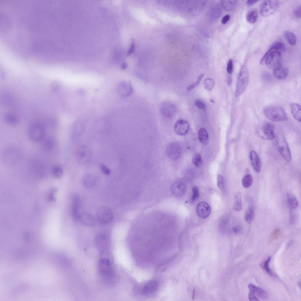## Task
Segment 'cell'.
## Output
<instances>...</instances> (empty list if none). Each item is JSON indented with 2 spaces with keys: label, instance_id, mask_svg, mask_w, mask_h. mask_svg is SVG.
I'll use <instances>...</instances> for the list:
<instances>
[{
  "label": "cell",
  "instance_id": "obj_1",
  "mask_svg": "<svg viewBox=\"0 0 301 301\" xmlns=\"http://www.w3.org/2000/svg\"><path fill=\"white\" fill-rule=\"evenodd\" d=\"M281 53L269 49L264 54L260 61L261 64H266L269 68L275 70L281 66Z\"/></svg>",
  "mask_w": 301,
  "mask_h": 301
},
{
  "label": "cell",
  "instance_id": "obj_2",
  "mask_svg": "<svg viewBox=\"0 0 301 301\" xmlns=\"http://www.w3.org/2000/svg\"><path fill=\"white\" fill-rule=\"evenodd\" d=\"M264 113L267 118L275 122L284 121L288 119L284 110L282 107L277 106L266 108L264 110Z\"/></svg>",
  "mask_w": 301,
  "mask_h": 301
},
{
  "label": "cell",
  "instance_id": "obj_3",
  "mask_svg": "<svg viewBox=\"0 0 301 301\" xmlns=\"http://www.w3.org/2000/svg\"><path fill=\"white\" fill-rule=\"evenodd\" d=\"M249 74L247 67L243 66L241 67L238 76L235 92L237 97L242 94L246 90L248 84Z\"/></svg>",
  "mask_w": 301,
  "mask_h": 301
},
{
  "label": "cell",
  "instance_id": "obj_4",
  "mask_svg": "<svg viewBox=\"0 0 301 301\" xmlns=\"http://www.w3.org/2000/svg\"><path fill=\"white\" fill-rule=\"evenodd\" d=\"M45 129L41 123H36L32 125L28 131V136L31 140L34 142L41 141L45 134Z\"/></svg>",
  "mask_w": 301,
  "mask_h": 301
},
{
  "label": "cell",
  "instance_id": "obj_5",
  "mask_svg": "<svg viewBox=\"0 0 301 301\" xmlns=\"http://www.w3.org/2000/svg\"><path fill=\"white\" fill-rule=\"evenodd\" d=\"M20 153L16 148L9 147L6 148L2 153V160L5 163L11 165L17 162L20 158Z\"/></svg>",
  "mask_w": 301,
  "mask_h": 301
},
{
  "label": "cell",
  "instance_id": "obj_6",
  "mask_svg": "<svg viewBox=\"0 0 301 301\" xmlns=\"http://www.w3.org/2000/svg\"><path fill=\"white\" fill-rule=\"evenodd\" d=\"M276 144L278 151L283 158L287 161H290L291 157L289 148L284 138L281 134L277 135Z\"/></svg>",
  "mask_w": 301,
  "mask_h": 301
},
{
  "label": "cell",
  "instance_id": "obj_7",
  "mask_svg": "<svg viewBox=\"0 0 301 301\" xmlns=\"http://www.w3.org/2000/svg\"><path fill=\"white\" fill-rule=\"evenodd\" d=\"M275 126L272 123L265 122L257 131V134L261 138L265 140H272L275 137Z\"/></svg>",
  "mask_w": 301,
  "mask_h": 301
},
{
  "label": "cell",
  "instance_id": "obj_8",
  "mask_svg": "<svg viewBox=\"0 0 301 301\" xmlns=\"http://www.w3.org/2000/svg\"><path fill=\"white\" fill-rule=\"evenodd\" d=\"M279 2L275 0L263 1L260 8V12L263 16H267L275 12L279 6Z\"/></svg>",
  "mask_w": 301,
  "mask_h": 301
},
{
  "label": "cell",
  "instance_id": "obj_9",
  "mask_svg": "<svg viewBox=\"0 0 301 301\" xmlns=\"http://www.w3.org/2000/svg\"><path fill=\"white\" fill-rule=\"evenodd\" d=\"M98 268L100 274L103 277L107 278L113 277V267L111 261L108 258L103 257L100 259L98 263Z\"/></svg>",
  "mask_w": 301,
  "mask_h": 301
},
{
  "label": "cell",
  "instance_id": "obj_10",
  "mask_svg": "<svg viewBox=\"0 0 301 301\" xmlns=\"http://www.w3.org/2000/svg\"><path fill=\"white\" fill-rule=\"evenodd\" d=\"M97 217L99 221L102 224L107 225L113 220V215L111 210L106 206H102L97 212Z\"/></svg>",
  "mask_w": 301,
  "mask_h": 301
},
{
  "label": "cell",
  "instance_id": "obj_11",
  "mask_svg": "<svg viewBox=\"0 0 301 301\" xmlns=\"http://www.w3.org/2000/svg\"><path fill=\"white\" fill-rule=\"evenodd\" d=\"M165 152L167 156L169 158L175 160L180 157L182 153V148L178 143L173 142L167 146Z\"/></svg>",
  "mask_w": 301,
  "mask_h": 301
},
{
  "label": "cell",
  "instance_id": "obj_12",
  "mask_svg": "<svg viewBox=\"0 0 301 301\" xmlns=\"http://www.w3.org/2000/svg\"><path fill=\"white\" fill-rule=\"evenodd\" d=\"M160 110L161 115L167 118H171L173 117L177 111L176 107L174 104L169 102L162 103L160 106Z\"/></svg>",
  "mask_w": 301,
  "mask_h": 301
},
{
  "label": "cell",
  "instance_id": "obj_13",
  "mask_svg": "<svg viewBox=\"0 0 301 301\" xmlns=\"http://www.w3.org/2000/svg\"><path fill=\"white\" fill-rule=\"evenodd\" d=\"M91 153L87 146H82L79 148L76 154V159L81 164H85L89 162L91 157Z\"/></svg>",
  "mask_w": 301,
  "mask_h": 301
},
{
  "label": "cell",
  "instance_id": "obj_14",
  "mask_svg": "<svg viewBox=\"0 0 301 301\" xmlns=\"http://www.w3.org/2000/svg\"><path fill=\"white\" fill-rule=\"evenodd\" d=\"M96 245L98 250L102 253H104L108 249L109 245V239L105 234L100 233L96 238Z\"/></svg>",
  "mask_w": 301,
  "mask_h": 301
},
{
  "label": "cell",
  "instance_id": "obj_15",
  "mask_svg": "<svg viewBox=\"0 0 301 301\" xmlns=\"http://www.w3.org/2000/svg\"><path fill=\"white\" fill-rule=\"evenodd\" d=\"M196 212L198 216L202 219H205L210 215L211 211L209 204L205 202L199 203L196 207Z\"/></svg>",
  "mask_w": 301,
  "mask_h": 301
},
{
  "label": "cell",
  "instance_id": "obj_16",
  "mask_svg": "<svg viewBox=\"0 0 301 301\" xmlns=\"http://www.w3.org/2000/svg\"><path fill=\"white\" fill-rule=\"evenodd\" d=\"M186 190V186L184 182L180 180L174 182L171 187L172 194L175 197H180L183 196Z\"/></svg>",
  "mask_w": 301,
  "mask_h": 301
},
{
  "label": "cell",
  "instance_id": "obj_17",
  "mask_svg": "<svg viewBox=\"0 0 301 301\" xmlns=\"http://www.w3.org/2000/svg\"><path fill=\"white\" fill-rule=\"evenodd\" d=\"M118 94L121 97L126 98L130 96L133 92V88L129 82L123 81L120 83L117 87Z\"/></svg>",
  "mask_w": 301,
  "mask_h": 301
},
{
  "label": "cell",
  "instance_id": "obj_18",
  "mask_svg": "<svg viewBox=\"0 0 301 301\" xmlns=\"http://www.w3.org/2000/svg\"><path fill=\"white\" fill-rule=\"evenodd\" d=\"M189 125L187 121L184 119L177 121L175 124L174 130L176 133L180 136H184L188 133Z\"/></svg>",
  "mask_w": 301,
  "mask_h": 301
},
{
  "label": "cell",
  "instance_id": "obj_19",
  "mask_svg": "<svg viewBox=\"0 0 301 301\" xmlns=\"http://www.w3.org/2000/svg\"><path fill=\"white\" fill-rule=\"evenodd\" d=\"M80 199L78 195H74L73 198L71 207V215L73 221L76 222L79 220L80 214L79 210L80 206Z\"/></svg>",
  "mask_w": 301,
  "mask_h": 301
},
{
  "label": "cell",
  "instance_id": "obj_20",
  "mask_svg": "<svg viewBox=\"0 0 301 301\" xmlns=\"http://www.w3.org/2000/svg\"><path fill=\"white\" fill-rule=\"evenodd\" d=\"M159 287V284L155 280H151L147 283L142 290V294L145 296H148L155 292Z\"/></svg>",
  "mask_w": 301,
  "mask_h": 301
},
{
  "label": "cell",
  "instance_id": "obj_21",
  "mask_svg": "<svg viewBox=\"0 0 301 301\" xmlns=\"http://www.w3.org/2000/svg\"><path fill=\"white\" fill-rule=\"evenodd\" d=\"M79 220L83 224L88 227L92 226L95 223V219L93 216L86 212H83L80 214Z\"/></svg>",
  "mask_w": 301,
  "mask_h": 301
},
{
  "label": "cell",
  "instance_id": "obj_22",
  "mask_svg": "<svg viewBox=\"0 0 301 301\" xmlns=\"http://www.w3.org/2000/svg\"><path fill=\"white\" fill-rule=\"evenodd\" d=\"M248 288L250 292L254 293L255 296L265 300L268 298V295L267 293L263 289L257 286L252 284H249Z\"/></svg>",
  "mask_w": 301,
  "mask_h": 301
},
{
  "label": "cell",
  "instance_id": "obj_23",
  "mask_svg": "<svg viewBox=\"0 0 301 301\" xmlns=\"http://www.w3.org/2000/svg\"><path fill=\"white\" fill-rule=\"evenodd\" d=\"M250 158L255 171L259 173L261 170V163L258 155L255 151L252 150L250 153Z\"/></svg>",
  "mask_w": 301,
  "mask_h": 301
},
{
  "label": "cell",
  "instance_id": "obj_24",
  "mask_svg": "<svg viewBox=\"0 0 301 301\" xmlns=\"http://www.w3.org/2000/svg\"><path fill=\"white\" fill-rule=\"evenodd\" d=\"M290 108L291 113L294 118L300 122L301 116L300 105L297 103H293L291 104Z\"/></svg>",
  "mask_w": 301,
  "mask_h": 301
},
{
  "label": "cell",
  "instance_id": "obj_25",
  "mask_svg": "<svg viewBox=\"0 0 301 301\" xmlns=\"http://www.w3.org/2000/svg\"><path fill=\"white\" fill-rule=\"evenodd\" d=\"M288 73L289 70L287 68L281 66L274 70V75L277 78L281 80L285 78Z\"/></svg>",
  "mask_w": 301,
  "mask_h": 301
},
{
  "label": "cell",
  "instance_id": "obj_26",
  "mask_svg": "<svg viewBox=\"0 0 301 301\" xmlns=\"http://www.w3.org/2000/svg\"><path fill=\"white\" fill-rule=\"evenodd\" d=\"M82 181L84 186L87 188L93 187L96 182L94 177L90 174H86L84 175Z\"/></svg>",
  "mask_w": 301,
  "mask_h": 301
},
{
  "label": "cell",
  "instance_id": "obj_27",
  "mask_svg": "<svg viewBox=\"0 0 301 301\" xmlns=\"http://www.w3.org/2000/svg\"><path fill=\"white\" fill-rule=\"evenodd\" d=\"M198 137L199 140L202 144L206 145L208 141V136L206 130L204 128H200L198 131Z\"/></svg>",
  "mask_w": 301,
  "mask_h": 301
},
{
  "label": "cell",
  "instance_id": "obj_28",
  "mask_svg": "<svg viewBox=\"0 0 301 301\" xmlns=\"http://www.w3.org/2000/svg\"><path fill=\"white\" fill-rule=\"evenodd\" d=\"M286 200L289 208L292 210L295 209L298 206V202L297 199L294 196L290 194L286 195Z\"/></svg>",
  "mask_w": 301,
  "mask_h": 301
},
{
  "label": "cell",
  "instance_id": "obj_29",
  "mask_svg": "<svg viewBox=\"0 0 301 301\" xmlns=\"http://www.w3.org/2000/svg\"><path fill=\"white\" fill-rule=\"evenodd\" d=\"M269 49L272 51H277L281 53L285 52L286 51V48L283 43L277 42L273 44Z\"/></svg>",
  "mask_w": 301,
  "mask_h": 301
},
{
  "label": "cell",
  "instance_id": "obj_30",
  "mask_svg": "<svg viewBox=\"0 0 301 301\" xmlns=\"http://www.w3.org/2000/svg\"><path fill=\"white\" fill-rule=\"evenodd\" d=\"M234 203L233 207L234 210L236 211H240L242 208L241 195L239 192L236 193L234 197Z\"/></svg>",
  "mask_w": 301,
  "mask_h": 301
},
{
  "label": "cell",
  "instance_id": "obj_31",
  "mask_svg": "<svg viewBox=\"0 0 301 301\" xmlns=\"http://www.w3.org/2000/svg\"><path fill=\"white\" fill-rule=\"evenodd\" d=\"M258 16L257 11L255 9L250 11L246 16L247 21L250 23H254L257 21Z\"/></svg>",
  "mask_w": 301,
  "mask_h": 301
},
{
  "label": "cell",
  "instance_id": "obj_32",
  "mask_svg": "<svg viewBox=\"0 0 301 301\" xmlns=\"http://www.w3.org/2000/svg\"><path fill=\"white\" fill-rule=\"evenodd\" d=\"M284 36L290 45L294 46L296 44V37L292 32L289 31H286L284 33Z\"/></svg>",
  "mask_w": 301,
  "mask_h": 301
},
{
  "label": "cell",
  "instance_id": "obj_33",
  "mask_svg": "<svg viewBox=\"0 0 301 301\" xmlns=\"http://www.w3.org/2000/svg\"><path fill=\"white\" fill-rule=\"evenodd\" d=\"M255 216V212L253 208L251 207L249 208L246 211L245 215V220L247 223L250 224L252 221Z\"/></svg>",
  "mask_w": 301,
  "mask_h": 301
},
{
  "label": "cell",
  "instance_id": "obj_34",
  "mask_svg": "<svg viewBox=\"0 0 301 301\" xmlns=\"http://www.w3.org/2000/svg\"><path fill=\"white\" fill-rule=\"evenodd\" d=\"M253 179L252 176L250 174L245 175L242 180V184L243 187L245 188L250 187L252 185Z\"/></svg>",
  "mask_w": 301,
  "mask_h": 301
},
{
  "label": "cell",
  "instance_id": "obj_35",
  "mask_svg": "<svg viewBox=\"0 0 301 301\" xmlns=\"http://www.w3.org/2000/svg\"><path fill=\"white\" fill-rule=\"evenodd\" d=\"M192 162L197 168H200L202 165L203 161L200 155L198 153H195L193 157Z\"/></svg>",
  "mask_w": 301,
  "mask_h": 301
},
{
  "label": "cell",
  "instance_id": "obj_36",
  "mask_svg": "<svg viewBox=\"0 0 301 301\" xmlns=\"http://www.w3.org/2000/svg\"><path fill=\"white\" fill-rule=\"evenodd\" d=\"M5 121L8 124L14 125L17 123L18 121L17 118L14 115L12 114H8L5 117Z\"/></svg>",
  "mask_w": 301,
  "mask_h": 301
},
{
  "label": "cell",
  "instance_id": "obj_37",
  "mask_svg": "<svg viewBox=\"0 0 301 301\" xmlns=\"http://www.w3.org/2000/svg\"><path fill=\"white\" fill-rule=\"evenodd\" d=\"M215 84L214 80L210 78L205 79L203 83L205 88L208 91L211 90L213 88Z\"/></svg>",
  "mask_w": 301,
  "mask_h": 301
},
{
  "label": "cell",
  "instance_id": "obj_38",
  "mask_svg": "<svg viewBox=\"0 0 301 301\" xmlns=\"http://www.w3.org/2000/svg\"><path fill=\"white\" fill-rule=\"evenodd\" d=\"M271 260V257H269L263 263L261 264V266L270 276H273V274L270 269L269 266V263Z\"/></svg>",
  "mask_w": 301,
  "mask_h": 301
},
{
  "label": "cell",
  "instance_id": "obj_39",
  "mask_svg": "<svg viewBox=\"0 0 301 301\" xmlns=\"http://www.w3.org/2000/svg\"><path fill=\"white\" fill-rule=\"evenodd\" d=\"M52 172L53 175L57 178L61 177L63 173L62 168L58 166H54L52 169Z\"/></svg>",
  "mask_w": 301,
  "mask_h": 301
},
{
  "label": "cell",
  "instance_id": "obj_40",
  "mask_svg": "<svg viewBox=\"0 0 301 301\" xmlns=\"http://www.w3.org/2000/svg\"><path fill=\"white\" fill-rule=\"evenodd\" d=\"M280 233V230L278 228L275 229L271 234L268 240L269 243H271L277 239Z\"/></svg>",
  "mask_w": 301,
  "mask_h": 301
},
{
  "label": "cell",
  "instance_id": "obj_41",
  "mask_svg": "<svg viewBox=\"0 0 301 301\" xmlns=\"http://www.w3.org/2000/svg\"><path fill=\"white\" fill-rule=\"evenodd\" d=\"M84 126L83 124L79 122L76 123L74 126V132L76 134H80L83 131Z\"/></svg>",
  "mask_w": 301,
  "mask_h": 301
},
{
  "label": "cell",
  "instance_id": "obj_42",
  "mask_svg": "<svg viewBox=\"0 0 301 301\" xmlns=\"http://www.w3.org/2000/svg\"><path fill=\"white\" fill-rule=\"evenodd\" d=\"M199 195V192L198 188L196 186H193L192 188L191 200L192 201H195L198 198Z\"/></svg>",
  "mask_w": 301,
  "mask_h": 301
},
{
  "label": "cell",
  "instance_id": "obj_43",
  "mask_svg": "<svg viewBox=\"0 0 301 301\" xmlns=\"http://www.w3.org/2000/svg\"><path fill=\"white\" fill-rule=\"evenodd\" d=\"M204 74L203 73L201 74L198 77L196 81L194 83L189 86L187 88V90L189 91H191L194 89L199 84L201 81L203 77Z\"/></svg>",
  "mask_w": 301,
  "mask_h": 301
},
{
  "label": "cell",
  "instance_id": "obj_44",
  "mask_svg": "<svg viewBox=\"0 0 301 301\" xmlns=\"http://www.w3.org/2000/svg\"><path fill=\"white\" fill-rule=\"evenodd\" d=\"M217 178L218 187L220 189H223L224 187V180L223 177L220 175H218Z\"/></svg>",
  "mask_w": 301,
  "mask_h": 301
},
{
  "label": "cell",
  "instance_id": "obj_45",
  "mask_svg": "<svg viewBox=\"0 0 301 301\" xmlns=\"http://www.w3.org/2000/svg\"><path fill=\"white\" fill-rule=\"evenodd\" d=\"M100 168L101 171L105 175H109L111 174L110 170L104 164H101Z\"/></svg>",
  "mask_w": 301,
  "mask_h": 301
},
{
  "label": "cell",
  "instance_id": "obj_46",
  "mask_svg": "<svg viewBox=\"0 0 301 301\" xmlns=\"http://www.w3.org/2000/svg\"><path fill=\"white\" fill-rule=\"evenodd\" d=\"M51 86L52 90L54 92H55L58 90L60 88V84L58 81H54L52 83Z\"/></svg>",
  "mask_w": 301,
  "mask_h": 301
},
{
  "label": "cell",
  "instance_id": "obj_47",
  "mask_svg": "<svg viewBox=\"0 0 301 301\" xmlns=\"http://www.w3.org/2000/svg\"><path fill=\"white\" fill-rule=\"evenodd\" d=\"M195 106L199 109H205V104L200 100H196L195 101Z\"/></svg>",
  "mask_w": 301,
  "mask_h": 301
},
{
  "label": "cell",
  "instance_id": "obj_48",
  "mask_svg": "<svg viewBox=\"0 0 301 301\" xmlns=\"http://www.w3.org/2000/svg\"><path fill=\"white\" fill-rule=\"evenodd\" d=\"M233 71V62L232 59H230L228 61L227 68V71L229 74H232Z\"/></svg>",
  "mask_w": 301,
  "mask_h": 301
},
{
  "label": "cell",
  "instance_id": "obj_49",
  "mask_svg": "<svg viewBox=\"0 0 301 301\" xmlns=\"http://www.w3.org/2000/svg\"><path fill=\"white\" fill-rule=\"evenodd\" d=\"M53 140L52 138L48 139L46 141L45 144V148L47 149L51 148L53 145Z\"/></svg>",
  "mask_w": 301,
  "mask_h": 301
},
{
  "label": "cell",
  "instance_id": "obj_50",
  "mask_svg": "<svg viewBox=\"0 0 301 301\" xmlns=\"http://www.w3.org/2000/svg\"><path fill=\"white\" fill-rule=\"evenodd\" d=\"M301 6H298L294 10V14L295 16L297 17L300 18L301 17Z\"/></svg>",
  "mask_w": 301,
  "mask_h": 301
},
{
  "label": "cell",
  "instance_id": "obj_51",
  "mask_svg": "<svg viewBox=\"0 0 301 301\" xmlns=\"http://www.w3.org/2000/svg\"><path fill=\"white\" fill-rule=\"evenodd\" d=\"M248 298L250 301H259V300L255 295L251 292L248 294Z\"/></svg>",
  "mask_w": 301,
  "mask_h": 301
},
{
  "label": "cell",
  "instance_id": "obj_52",
  "mask_svg": "<svg viewBox=\"0 0 301 301\" xmlns=\"http://www.w3.org/2000/svg\"><path fill=\"white\" fill-rule=\"evenodd\" d=\"M230 18V16L229 15H226L223 17L222 19L221 22L223 24H226L229 20Z\"/></svg>",
  "mask_w": 301,
  "mask_h": 301
},
{
  "label": "cell",
  "instance_id": "obj_53",
  "mask_svg": "<svg viewBox=\"0 0 301 301\" xmlns=\"http://www.w3.org/2000/svg\"><path fill=\"white\" fill-rule=\"evenodd\" d=\"M258 1L257 0H248L247 1V4L249 5H251L255 4Z\"/></svg>",
  "mask_w": 301,
  "mask_h": 301
},
{
  "label": "cell",
  "instance_id": "obj_54",
  "mask_svg": "<svg viewBox=\"0 0 301 301\" xmlns=\"http://www.w3.org/2000/svg\"><path fill=\"white\" fill-rule=\"evenodd\" d=\"M240 228L239 226H236L233 228V231L235 233H237L239 231Z\"/></svg>",
  "mask_w": 301,
  "mask_h": 301
},
{
  "label": "cell",
  "instance_id": "obj_55",
  "mask_svg": "<svg viewBox=\"0 0 301 301\" xmlns=\"http://www.w3.org/2000/svg\"><path fill=\"white\" fill-rule=\"evenodd\" d=\"M134 44H132L131 46V48H130V49H129V51L128 52V54H130L131 53H132V52H133V49H134Z\"/></svg>",
  "mask_w": 301,
  "mask_h": 301
},
{
  "label": "cell",
  "instance_id": "obj_56",
  "mask_svg": "<svg viewBox=\"0 0 301 301\" xmlns=\"http://www.w3.org/2000/svg\"><path fill=\"white\" fill-rule=\"evenodd\" d=\"M127 64L125 63H123L121 66V68L123 70L127 68Z\"/></svg>",
  "mask_w": 301,
  "mask_h": 301
},
{
  "label": "cell",
  "instance_id": "obj_57",
  "mask_svg": "<svg viewBox=\"0 0 301 301\" xmlns=\"http://www.w3.org/2000/svg\"><path fill=\"white\" fill-rule=\"evenodd\" d=\"M228 84L229 85L231 84V78L229 76L228 78Z\"/></svg>",
  "mask_w": 301,
  "mask_h": 301
},
{
  "label": "cell",
  "instance_id": "obj_58",
  "mask_svg": "<svg viewBox=\"0 0 301 301\" xmlns=\"http://www.w3.org/2000/svg\"><path fill=\"white\" fill-rule=\"evenodd\" d=\"M195 289L194 288L193 290V295H192V298L193 299H194V296H195Z\"/></svg>",
  "mask_w": 301,
  "mask_h": 301
},
{
  "label": "cell",
  "instance_id": "obj_59",
  "mask_svg": "<svg viewBox=\"0 0 301 301\" xmlns=\"http://www.w3.org/2000/svg\"><path fill=\"white\" fill-rule=\"evenodd\" d=\"M293 242H294L292 240H291V241H290V242L288 243V245L289 246H290V245H292V244H293Z\"/></svg>",
  "mask_w": 301,
  "mask_h": 301
},
{
  "label": "cell",
  "instance_id": "obj_60",
  "mask_svg": "<svg viewBox=\"0 0 301 301\" xmlns=\"http://www.w3.org/2000/svg\"><path fill=\"white\" fill-rule=\"evenodd\" d=\"M210 101H211V102H212V103H215V101H214V100H213V99H211V100H210Z\"/></svg>",
  "mask_w": 301,
  "mask_h": 301
}]
</instances>
